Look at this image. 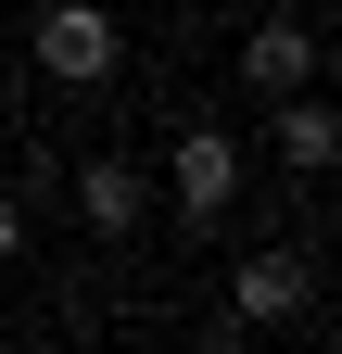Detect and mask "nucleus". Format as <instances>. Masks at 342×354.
Instances as JSON below:
<instances>
[{
	"mask_svg": "<svg viewBox=\"0 0 342 354\" xmlns=\"http://www.w3.org/2000/svg\"><path fill=\"white\" fill-rule=\"evenodd\" d=\"M241 177H253V152H241V127H178V140H165V215H178V228L203 241V228H228L241 215Z\"/></svg>",
	"mask_w": 342,
	"mask_h": 354,
	"instance_id": "f257e3e1",
	"label": "nucleus"
},
{
	"mask_svg": "<svg viewBox=\"0 0 342 354\" xmlns=\"http://www.w3.org/2000/svg\"><path fill=\"white\" fill-rule=\"evenodd\" d=\"M26 51H38V76H51V88H114V64H127V26L102 13V0H38Z\"/></svg>",
	"mask_w": 342,
	"mask_h": 354,
	"instance_id": "f03ea898",
	"label": "nucleus"
},
{
	"mask_svg": "<svg viewBox=\"0 0 342 354\" xmlns=\"http://www.w3.org/2000/svg\"><path fill=\"white\" fill-rule=\"evenodd\" d=\"M140 215H152V165H140V152H89V165H76V228L127 241Z\"/></svg>",
	"mask_w": 342,
	"mask_h": 354,
	"instance_id": "7ed1b4c3",
	"label": "nucleus"
},
{
	"mask_svg": "<svg viewBox=\"0 0 342 354\" xmlns=\"http://www.w3.org/2000/svg\"><path fill=\"white\" fill-rule=\"evenodd\" d=\"M241 88H253V102H291V88H317V26H305V13H267V26L241 38Z\"/></svg>",
	"mask_w": 342,
	"mask_h": 354,
	"instance_id": "20e7f679",
	"label": "nucleus"
},
{
	"mask_svg": "<svg viewBox=\"0 0 342 354\" xmlns=\"http://www.w3.org/2000/svg\"><path fill=\"white\" fill-rule=\"evenodd\" d=\"M305 304H317L305 253H241V266H228V317H241V329H279V317H305Z\"/></svg>",
	"mask_w": 342,
	"mask_h": 354,
	"instance_id": "39448f33",
	"label": "nucleus"
},
{
	"mask_svg": "<svg viewBox=\"0 0 342 354\" xmlns=\"http://www.w3.org/2000/svg\"><path fill=\"white\" fill-rule=\"evenodd\" d=\"M267 140H279V165H291V177H330L342 127H330V102H317V88H291V102H267Z\"/></svg>",
	"mask_w": 342,
	"mask_h": 354,
	"instance_id": "423d86ee",
	"label": "nucleus"
},
{
	"mask_svg": "<svg viewBox=\"0 0 342 354\" xmlns=\"http://www.w3.org/2000/svg\"><path fill=\"white\" fill-rule=\"evenodd\" d=\"M26 253V203H0V266H13Z\"/></svg>",
	"mask_w": 342,
	"mask_h": 354,
	"instance_id": "0eeeda50",
	"label": "nucleus"
},
{
	"mask_svg": "<svg viewBox=\"0 0 342 354\" xmlns=\"http://www.w3.org/2000/svg\"><path fill=\"white\" fill-rule=\"evenodd\" d=\"M203 354H253V342H241V329H216V342H203Z\"/></svg>",
	"mask_w": 342,
	"mask_h": 354,
	"instance_id": "6e6552de",
	"label": "nucleus"
}]
</instances>
